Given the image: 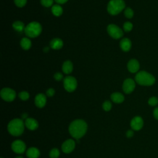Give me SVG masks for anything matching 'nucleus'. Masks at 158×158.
<instances>
[{
  "label": "nucleus",
  "mask_w": 158,
  "mask_h": 158,
  "mask_svg": "<svg viewBox=\"0 0 158 158\" xmlns=\"http://www.w3.org/2000/svg\"><path fill=\"white\" fill-rule=\"evenodd\" d=\"M86 130L87 124L82 120H76L73 121L69 128L70 135L76 139L81 138L86 133Z\"/></svg>",
  "instance_id": "obj_1"
},
{
  "label": "nucleus",
  "mask_w": 158,
  "mask_h": 158,
  "mask_svg": "<svg viewBox=\"0 0 158 158\" xmlns=\"http://www.w3.org/2000/svg\"><path fill=\"white\" fill-rule=\"evenodd\" d=\"M135 81L140 85L151 86L154 84L156 79L151 73L146 71H140L136 75Z\"/></svg>",
  "instance_id": "obj_2"
},
{
  "label": "nucleus",
  "mask_w": 158,
  "mask_h": 158,
  "mask_svg": "<svg viewBox=\"0 0 158 158\" xmlns=\"http://www.w3.org/2000/svg\"><path fill=\"white\" fill-rule=\"evenodd\" d=\"M7 129L10 134L18 136L22 135L24 130V123L22 119L15 118L11 120L7 126Z\"/></svg>",
  "instance_id": "obj_3"
},
{
  "label": "nucleus",
  "mask_w": 158,
  "mask_h": 158,
  "mask_svg": "<svg viewBox=\"0 0 158 158\" xmlns=\"http://www.w3.org/2000/svg\"><path fill=\"white\" fill-rule=\"evenodd\" d=\"M42 31V27L40 23L37 22H31L25 28V35L30 38H35L38 36Z\"/></svg>",
  "instance_id": "obj_4"
},
{
  "label": "nucleus",
  "mask_w": 158,
  "mask_h": 158,
  "mask_svg": "<svg viewBox=\"0 0 158 158\" xmlns=\"http://www.w3.org/2000/svg\"><path fill=\"white\" fill-rule=\"evenodd\" d=\"M125 7V3L123 0H110L107 4V12L115 15L122 12Z\"/></svg>",
  "instance_id": "obj_5"
},
{
  "label": "nucleus",
  "mask_w": 158,
  "mask_h": 158,
  "mask_svg": "<svg viewBox=\"0 0 158 158\" xmlns=\"http://www.w3.org/2000/svg\"><path fill=\"white\" fill-rule=\"evenodd\" d=\"M109 35L114 39H118L123 36V32L122 30L114 24H110L107 28Z\"/></svg>",
  "instance_id": "obj_6"
},
{
  "label": "nucleus",
  "mask_w": 158,
  "mask_h": 158,
  "mask_svg": "<svg viewBox=\"0 0 158 158\" xmlns=\"http://www.w3.org/2000/svg\"><path fill=\"white\" fill-rule=\"evenodd\" d=\"M64 86L68 92L73 91L77 86V81L75 78L72 76H67L64 79Z\"/></svg>",
  "instance_id": "obj_7"
},
{
  "label": "nucleus",
  "mask_w": 158,
  "mask_h": 158,
  "mask_svg": "<svg viewBox=\"0 0 158 158\" xmlns=\"http://www.w3.org/2000/svg\"><path fill=\"white\" fill-rule=\"evenodd\" d=\"M1 96L6 101H12L16 96V93L14 90L9 88H4L1 91Z\"/></svg>",
  "instance_id": "obj_8"
},
{
  "label": "nucleus",
  "mask_w": 158,
  "mask_h": 158,
  "mask_svg": "<svg viewBox=\"0 0 158 158\" xmlns=\"http://www.w3.org/2000/svg\"><path fill=\"white\" fill-rule=\"evenodd\" d=\"M135 88V82L131 78L126 79L123 83L122 89L126 94H130L133 91Z\"/></svg>",
  "instance_id": "obj_9"
},
{
  "label": "nucleus",
  "mask_w": 158,
  "mask_h": 158,
  "mask_svg": "<svg viewBox=\"0 0 158 158\" xmlns=\"http://www.w3.org/2000/svg\"><path fill=\"white\" fill-rule=\"evenodd\" d=\"M12 149L14 152L17 153V154H22L24 152L26 146L24 142H23L21 140H16L14 141L12 143Z\"/></svg>",
  "instance_id": "obj_10"
},
{
  "label": "nucleus",
  "mask_w": 158,
  "mask_h": 158,
  "mask_svg": "<svg viewBox=\"0 0 158 158\" xmlns=\"http://www.w3.org/2000/svg\"><path fill=\"white\" fill-rule=\"evenodd\" d=\"M143 123L144 122L143 118L139 116H136L132 118L130 122V125L133 130L138 131L142 128L143 127Z\"/></svg>",
  "instance_id": "obj_11"
},
{
  "label": "nucleus",
  "mask_w": 158,
  "mask_h": 158,
  "mask_svg": "<svg viewBox=\"0 0 158 158\" xmlns=\"http://www.w3.org/2000/svg\"><path fill=\"white\" fill-rule=\"evenodd\" d=\"M75 142L73 139H68L65 141L62 145V149L65 153L71 152L75 148Z\"/></svg>",
  "instance_id": "obj_12"
},
{
  "label": "nucleus",
  "mask_w": 158,
  "mask_h": 158,
  "mask_svg": "<svg viewBox=\"0 0 158 158\" xmlns=\"http://www.w3.org/2000/svg\"><path fill=\"white\" fill-rule=\"evenodd\" d=\"M127 69L131 73H136L139 69V64L136 59H131L127 64Z\"/></svg>",
  "instance_id": "obj_13"
},
{
  "label": "nucleus",
  "mask_w": 158,
  "mask_h": 158,
  "mask_svg": "<svg viewBox=\"0 0 158 158\" xmlns=\"http://www.w3.org/2000/svg\"><path fill=\"white\" fill-rule=\"evenodd\" d=\"M46 102V97L43 93L38 94L35 99V105L40 108L44 107Z\"/></svg>",
  "instance_id": "obj_14"
},
{
  "label": "nucleus",
  "mask_w": 158,
  "mask_h": 158,
  "mask_svg": "<svg viewBox=\"0 0 158 158\" xmlns=\"http://www.w3.org/2000/svg\"><path fill=\"white\" fill-rule=\"evenodd\" d=\"M25 125L27 128L30 130H36L38 127V122L33 118H27L25 120Z\"/></svg>",
  "instance_id": "obj_15"
},
{
  "label": "nucleus",
  "mask_w": 158,
  "mask_h": 158,
  "mask_svg": "<svg viewBox=\"0 0 158 158\" xmlns=\"http://www.w3.org/2000/svg\"><path fill=\"white\" fill-rule=\"evenodd\" d=\"M120 46L121 49L123 51L127 52V51H130L131 48V42L128 38H123L120 41Z\"/></svg>",
  "instance_id": "obj_16"
},
{
  "label": "nucleus",
  "mask_w": 158,
  "mask_h": 158,
  "mask_svg": "<svg viewBox=\"0 0 158 158\" xmlns=\"http://www.w3.org/2000/svg\"><path fill=\"white\" fill-rule=\"evenodd\" d=\"M63 41L61 39L56 38L50 42V47L53 49H59L63 46Z\"/></svg>",
  "instance_id": "obj_17"
},
{
  "label": "nucleus",
  "mask_w": 158,
  "mask_h": 158,
  "mask_svg": "<svg viewBox=\"0 0 158 158\" xmlns=\"http://www.w3.org/2000/svg\"><path fill=\"white\" fill-rule=\"evenodd\" d=\"M39 150L34 147L29 148L27 151V156L28 158H38L40 156Z\"/></svg>",
  "instance_id": "obj_18"
},
{
  "label": "nucleus",
  "mask_w": 158,
  "mask_h": 158,
  "mask_svg": "<svg viewBox=\"0 0 158 158\" xmlns=\"http://www.w3.org/2000/svg\"><path fill=\"white\" fill-rule=\"evenodd\" d=\"M62 69L65 73L69 74L73 70V64L70 60H66L63 63Z\"/></svg>",
  "instance_id": "obj_19"
},
{
  "label": "nucleus",
  "mask_w": 158,
  "mask_h": 158,
  "mask_svg": "<svg viewBox=\"0 0 158 158\" xmlns=\"http://www.w3.org/2000/svg\"><path fill=\"white\" fill-rule=\"evenodd\" d=\"M111 99L115 103H121L124 101V96L120 93H114L110 96Z\"/></svg>",
  "instance_id": "obj_20"
},
{
  "label": "nucleus",
  "mask_w": 158,
  "mask_h": 158,
  "mask_svg": "<svg viewBox=\"0 0 158 158\" xmlns=\"http://www.w3.org/2000/svg\"><path fill=\"white\" fill-rule=\"evenodd\" d=\"M51 12L53 15L58 17L62 15L63 12V9L59 4H54L52 6Z\"/></svg>",
  "instance_id": "obj_21"
},
{
  "label": "nucleus",
  "mask_w": 158,
  "mask_h": 158,
  "mask_svg": "<svg viewBox=\"0 0 158 158\" xmlns=\"http://www.w3.org/2000/svg\"><path fill=\"white\" fill-rule=\"evenodd\" d=\"M20 46L22 49L25 50H28L31 48V42L29 38H23L20 41Z\"/></svg>",
  "instance_id": "obj_22"
},
{
  "label": "nucleus",
  "mask_w": 158,
  "mask_h": 158,
  "mask_svg": "<svg viewBox=\"0 0 158 158\" xmlns=\"http://www.w3.org/2000/svg\"><path fill=\"white\" fill-rule=\"evenodd\" d=\"M13 28L15 30L17 31L22 32V31L25 30V25L21 21H15L12 24Z\"/></svg>",
  "instance_id": "obj_23"
},
{
  "label": "nucleus",
  "mask_w": 158,
  "mask_h": 158,
  "mask_svg": "<svg viewBox=\"0 0 158 158\" xmlns=\"http://www.w3.org/2000/svg\"><path fill=\"white\" fill-rule=\"evenodd\" d=\"M124 14L127 18L131 19L134 15V12L130 7H127L124 11Z\"/></svg>",
  "instance_id": "obj_24"
},
{
  "label": "nucleus",
  "mask_w": 158,
  "mask_h": 158,
  "mask_svg": "<svg viewBox=\"0 0 158 158\" xmlns=\"http://www.w3.org/2000/svg\"><path fill=\"white\" fill-rule=\"evenodd\" d=\"M60 154L59 151L57 148H53L49 153V156L51 158H57Z\"/></svg>",
  "instance_id": "obj_25"
},
{
  "label": "nucleus",
  "mask_w": 158,
  "mask_h": 158,
  "mask_svg": "<svg viewBox=\"0 0 158 158\" xmlns=\"http://www.w3.org/2000/svg\"><path fill=\"white\" fill-rule=\"evenodd\" d=\"M148 104L151 106H155L158 104V98L155 96L151 97L148 100Z\"/></svg>",
  "instance_id": "obj_26"
},
{
  "label": "nucleus",
  "mask_w": 158,
  "mask_h": 158,
  "mask_svg": "<svg viewBox=\"0 0 158 158\" xmlns=\"http://www.w3.org/2000/svg\"><path fill=\"white\" fill-rule=\"evenodd\" d=\"M133 28V24L130 22H126L123 24V30L126 32L130 31Z\"/></svg>",
  "instance_id": "obj_27"
},
{
  "label": "nucleus",
  "mask_w": 158,
  "mask_h": 158,
  "mask_svg": "<svg viewBox=\"0 0 158 158\" xmlns=\"http://www.w3.org/2000/svg\"><path fill=\"white\" fill-rule=\"evenodd\" d=\"M19 96L22 100L26 101L29 98V93L27 91H22L19 94Z\"/></svg>",
  "instance_id": "obj_28"
},
{
  "label": "nucleus",
  "mask_w": 158,
  "mask_h": 158,
  "mask_svg": "<svg viewBox=\"0 0 158 158\" xmlns=\"http://www.w3.org/2000/svg\"><path fill=\"white\" fill-rule=\"evenodd\" d=\"M111 107H112V104H111L110 102L109 101H105V102L103 103V104H102V108H103V109H104V110H106V111H109V110H110V109H111Z\"/></svg>",
  "instance_id": "obj_29"
},
{
  "label": "nucleus",
  "mask_w": 158,
  "mask_h": 158,
  "mask_svg": "<svg viewBox=\"0 0 158 158\" xmlns=\"http://www.w3.org/2000/svg\"><path fill=\"white\" fill-rule=\"evenodd\" d=\"M54 0H41V4L46 7H50L52 5Z\"/></svg>",
  "instance_id": "obj_30"
},
{
  "label": "nucleus",
  "mask_w": 158,
  "mask_h": 158,
  "mask_svg": "<svg viewBox=\"0 0 158 158\" xmlns=\"http://www.w3.org/2000/svg\"><path fill=\"white\" fill-rule=\"evenodd\" d=\"M27 0H14V3L19 7H22L27 4Z\"/></svg>",
  "instance_id": "obj_31"
},
{
  "label": "nucleus",
  "mask_w": 158,
  "mask_h": 158,
  "mask_svg": "<svg viewBox=\"0 0 158 158\" xmlns=\"http://www.w3.org/2000/svg\"><path fill=\"white\" fill-rule=\"evenodd\" d=\"M54 78H55L56 80H57V81H60V80H61L62 79L63 75H62V74L61 73H60V72H57V73H56L54 74Z\"/></svg>",
  "instance_id": "obj_32"
},
{
  "label": "nucleus",
  "mask_w": 158,
  "mask_h": 158,
  "mask_svg": "<svg viewBox=\"0 0 158 158\" xmlns=\"http://www.w3.org/2000/svg\"><path fill=\"white\" fill-rule=\"evenodd\" d=\"M55 93V91L53 88H49L46 91V95L49 97L52 96Z\"/></svg>",
  "instance_id": "obj_33"
},
{
  "label": "nucleus",
  "mask_w": 158,
  "mask_h": 158,
  "mask_svg": "<svg viewBox=\"0 0 158 158\" xmlns=\"http://www.w3.org/2000/svg\"><path fill=\"white\" fill-rule=\"evenodd\" d=\"M153 116L156 119L158 120V107H156L153 110Z\"/></svg>",
  "instance_id": "obj_34"
},
{
  "label": "nucleus",
  "mask_w": 158,
  "mask_h": 158,
  "mask_svg": "<svg viewBox=\"0 0 158 158\" xmlns=\"http://www.w3.org/2000/svg\"><path fill=\"white\" fill-rule=\"evenodd\" d=\"M126 135H127V136L128 138H131L133 136L134 133H133V131L132 130H128V131H127Z\"/></svg>",
  "instance_id": "obj_35"
},
{
  "label": "nucleus",
  "mask_w": 158,
  "mask_h": 158,
  "mask_svg": "<svg viewBox=\"0 0 158 158\" xmlns=\"http://www.w3.org/2000/svg\"><path fill=\"white\" fill-rule=\"evenodd\" d=\"M57 4H62L65 3L68 0H54Z\"/></svg>",
  "instance_id": "obj_36"
},
{
  "label": "nucleus",
  "mask_w": 158,
  "mask_h": 158,
  "mask_svg": "<svg viewBox=\"0 0 158 158\" xmlns=\"http://www.w3.org/2000/svg\"><path fill=\"white\" fill-rule=\"evenodd\" d=\"M27 114H26V113H25V114H23V115H22V118H23V119H27Z\"/></svg>",
  "instance_id": "obj_37"
},
{
  "label": "nucleus",
  "mask_w": 158,
  "mask_h": 158,
  "mask_svg": "<svg viewBox=\"0 0 158 158\" xmlns=\"http://www.w3.org/2000/svg\"><path fill=\"white\" fill-rule=\"evenodd\" d=\"M48 50H49V48H48V47H45V48H44V52H48Z\"/></svg>",
  "instance_id": "obj_38"
},
{
  "label": "nucleus",
  "mask_w": 158,
  "mask_h": 158,
  "mask_svg": "<svg viewBox=\"0 0 158 158\" xmlns=\"http://www.w3.org/2000/svg\"><path fill=\"white\" fill-rule=\"evenodd\" d=\"M15 158H23V157H22V156H19V157H15Z\"/></svg>",
  "instance_id": "obj_39"
},
{
  "label": "nucleus",
  "mask_w": 158,
  "mask_h": 158,
  "mask_svg": "<svg viewBox=\"0 0 158 158\" xmlns=\"http://www.w3.org/2000/svg\"><path fill=\"white\" fill-rule=\"evenodd\" d=\"M1 158H2V157H1Z\"/></svg>",
  "instance_id": "obj_40"
}]
</instances>
